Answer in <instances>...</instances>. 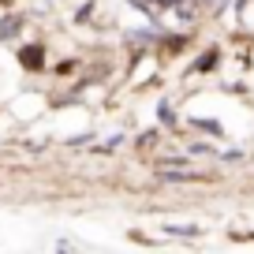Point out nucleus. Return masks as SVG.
Segmentation results:
<instances>
[{"label": "nucleus", "instance_id": "f257e3e1", "mask_svg": "<svg viewBox=\"0 0 254 254\" xmlns=\"http://www.w3.org/2000/svg\"><path fill=\"white\" fill-rule=\"evenodd\" d=\"M23 64L26 67H41V49H23Z\"/></svg>", "mask_w": 254, "mask_h": 254}]
</instances>
